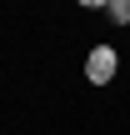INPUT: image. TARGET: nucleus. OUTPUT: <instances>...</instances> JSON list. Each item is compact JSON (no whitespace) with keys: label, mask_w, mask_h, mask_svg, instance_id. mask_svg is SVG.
Masks as SVG:
<instances>
[{"label":"nucleus","mask_w":130,"mask_h":135,"mask_svg":"<svg viewBox=\"0 0 130 135\" xmlns=\"http://www.w3.org/2000/svg\"><path fill=\"white\" fill-rule=\"evenodd\" d=\"M105 15H110L115 25H130V0H110V5H105Z\"/></svg>","instance_id":"f03ea898"},{"label":"nucleus","mask_w":130,"mask_h":135,"mask_svg":"<svg viewBox=\"0 0 130 135\" xmlns=\"http://www.w3.org/2000/svg\"><path fill=\"white\" fill-rule=\"evenodd\" d=\"M115 65H120V55H115L110 45H95V50L85 55V80H90V85H110V80H115Z\"/></svg>","instance_id":"f257e3e1"}]
</instances>
